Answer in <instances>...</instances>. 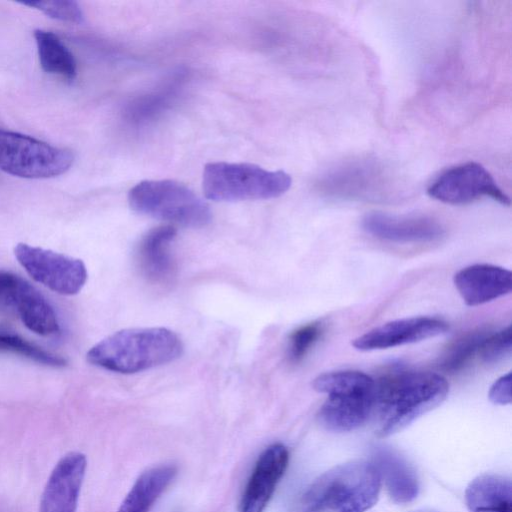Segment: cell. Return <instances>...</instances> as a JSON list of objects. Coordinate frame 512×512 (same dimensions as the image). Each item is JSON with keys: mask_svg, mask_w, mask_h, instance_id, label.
I'll use <instances>...</instances> for the list:
<instances>
[{"mask_svg": "<svg viewBox=\"0 0 512 512\" xmlns=\"http://www.w3.org/2000/svg\"><path fill=\"white\" fill-rule=\"evenodd\" d=\"M313 389L327 395L319 410L320 423L334 432L361 427L373 413L376 382L360 371L326 372L313 380Z\"/></svg>", "mask_w": 512, "mask_h": 512, "instance_id": "obj_4", "label": "cell"}, {"mask_svg": "<svg viewBox=\"0 0 512 512\" xmlns=\"http://www.w3.org/2000/svg\"><path fill=\"white\" fill-rule=\"evenodd\" d=\"M381 478L374 464L357 460L337 465L308 487L303 512H366L379 498Z\"/></svg>", "mask_w": 512, "mask_h": 512, "instance_id": "obj_3", "label": "cell"}, {"mask_svg": "<svg viewBox=\"0 0 512 512\" xmlns=\"http://www.w3.org/2000/svg\"><path fill=\"white\" fill-rule=\"evenodd\" d=\"M489 400L497 405H507L511 403V373L498 378L490 387L488 392Z\"/></svg>", "mask_w": 512, "mask_h": 512, "instance_id": "obj_27", "label": "cell"}, {"mask_svg": "<svg viewBox=\"0 0 512 512\" xmlns=\"http://www.w3.org/2000/svg\"><path fill=\"white\" fill-rule=\"evenodd\" d=\"M22 322L31 331L50 336L59 332V322L53 307L30 283L20 278L11 298Z\"/></svg>", "mask_w": 512, "mask_h": 512, "instance_id": "obj_17", "label": "cell"}, {"mask_svg": "<svg viewBox=\"0 0 512 512\" xmlns=\"http://www.w3.org/2000/svg\"><path fill=\"white\" fill-rule=\"evenodd\" d=\"M363 229L370 235L395 243H427L445 234L440 222L428 216H398L371 212L362 220Z\"/></svg>", "mask_w": 512, "mask_h": 512, "instance_id": "obj_13", "label": "cell"}, {"mask_svg": "<svg viewBox=\"0 0 512 512\" xmlns=\"http://www.w3.org/2000/svg\"><path fill=\"white\" fill-rule=\"evenodd\" d=\"M448 329V323L440 318H403L367 331L355 338L352 345L360 351L388 349L433 338L444 334Z\"/></svg>", "mask_w": 512, "mask_h": 512, "instance_id": "obj_11", "label": "cell"}, {"mask_svg": "<svg viewBox=\"0 0 512 512\" xmlns=\"http://www.w3.org/2000/svg\"><path fill=\"white\" fill-rule=\"evenodd\" d=\"M14 253L18 262L35 281L54 292L74 295L86 283L87 270L80 259L26 243H19Z\"/></svg>", "mask_w": 512, "mask_h": 512, "instance_id": "obj_8", "label": "cell"}, {"mask_svg": "<svg viewBox=\"0 0 512 512\" xmlns=\"http://www.w3.org/2000/svg\"><path fill=\"white\" fill-rule=\"evenodd\" d=\"M176 473V466L171 464L146 470L135 481L117 512H148Z\"/></svg>", "mask_w": 512, "mask_h": 512, "instance_id": "obj_20", "label": "cell"}, {"mask_svg": "<svg viewBox=\"0 0 512 512\" xmlns=\"http://www.w3.org/2000/svg\"><path fill=\"white\" fill-rule=\"evenodd\" d=\"M465 503L470 512H512L511 480L498 474H482L465 490Z\"/></svg>", "mask_w": 512, "mask_h": 512, "instance_id": "obj_19", "label": "cell"}, {"mask_svg": "<svg viewBox=\"0 0 512 512\" xmlns=\"http://www.w3.org/2000/svg\"><path fill=\"white\" fill-rule=\"evenodd\" d=\"M487 335V331L478 330L456 340L441 359L440 368L450 373L463 369L476 354H479L480 347Z\"/></svg>", "mask_w": 512, "mask_h": 512, "instance_id": "obj_23", "label": "cell"}, {"mask_svg": "<svg viewBox=\"0 0 512 512\" xmlns=\"http://www.w3.org/2000/svg\"><path fill=\"white\" fill-rule=\"evenodd\" d=\"M132 210L169 223L201 228L212 219L210 207L187 186L174 180H145L128 193Z\"/></svg>", "mask_w": 512, "mask_h": 512, "instance_id": "obj_6", "label": "cell"}, {"mask_svg": "<svg viewBox=\"0 0 512 512\" xmlns=\"http://www.w3.org/2000/svg\"><path fill=\"white\" fill-rule=\"evenodd\" d=\"M73 153L31 136L0 128V170L27 179L59 176L70 169Z\"/></svg>", "mask_w": 512, "mask_h": 512, "instance_id": "obj_7", "label": "cell"}, {"mask_svg": "<svg viewBox=\"0 0 512 512\" xmlns=\"http://www.w3.org/2000/svg\"><path fill=\"white\" fill-rule=\"evenodd\" d=\"M87 460L80 452L59 459L43 489L39 512H76Z\"/></svg>", "mask_w": 512, "mask_h": 512, "instance_id": "obj_12", "label": "cell"}, {"mask_svg": "<svg viewBox=\"0 0 512 512\" xmlns=\"http://www.w3.org/2000/svg\"><path fill=\"white\" fill-rule=\"evenodd\" d=\"M22 4L25 6L34 7L48 17L56 20L70 23H82L84 21L83 11L79 4L75 1H33L23 2Z\"/></svg>", "mask_w": 512, "mask_h": 512, "instance_id": "obj_24", "label": "cell"}, {"mask_svg": "<svg viewBox=\"0 0 512 512\" xmlns=\"http://www.w3.org/2000/svg\"><path fill=\"white\" fill-rule=\"evenodd\" d=\"M322 325L313 322L296 329L289 338L288 355L291 361L298 362L304 358L322 334Z\"/></svg>", "mask_w": 512, "mask_h": 512, "instance_id": "obj_25", "label": "cell"}, {"mask_svg": "<svg viewBox=\"0 0 512 512\" xmlns=\"http://www.w3.org/2000/svg\"><path fill=\"white\" fill-rule=\"evenodd\" d=\"M180 337L164 327L129 328L113 333L87 352L89 363L103 369L132 374L178 359Z\"/></svg>", "mask_w": 512, "mask_h": 512, "instance_id": "obj_2", "label": "cell"}, {"mask_svg": "<svg viewBox=\"0 0 512 512\" xmlns=\"http://www.w3.org/2000/svg\"><path fill=\"white\" fill-rule=\"evenodd\" d=\"M427 193L431 198L451 205L468 204L482 197L510 205L509 197L489 171L472 161L445 170L430 184Z\"/></svg>", "mask_w": 512, "mask_h": 512, "instance_id": "obj_9", "label": "cell"}, {"mask_svg": "<svg viewBox=\"0 0 512 512\" xmlns=\"http://www.w3.org/2000/svg\"><path fill=\"white\" fill-rule=\"evenodd\" d=\"M318 187L322 193L332 197L372 198L388 188V176L374 161L355 160L324 173Z\"/></svg>", "mask_w": 512, "mask_h": 512, "instance_id": "obj_10", "label": "cell"}, {"mask_svg": "<svg viewBox=\"0 0 512 512\" xmlns=\"http://www.w3.org/2000/svg\"><path fill=\"white\" fill-rule=\"evenodd\" d=\"M512 351L511 326L494 333L488 334L484 339L479 355L486 363H495L509 356Z\"/></svg>", "mask_w": 512, "mask_h": 512, "instance_id": "obj_26", "label": "cell"}, {"mask_svg": "<svg viewBox=\"0 0 512 512\" xmlns=\"http://www.w3.org/2000/svg\"><path fill=\"white\" fill-rule=\"evenodd\" d=\"M453 281L468 306L491 302L512 290L511 271L492 264L467 266L454 275Z\"/></svg>", "mask_w": 512, "mask_h": 512, "instance_id": "obj_15", "label": "cell"}, {"mask_svg": "<svg viewBox=\"0 0 512 512\" xmlns=\"http://www.w3.org/2000/svg\"><path fill=\"white\" fill-rule=\"evenodd\" d=\"M2 352L13 353L51 367H63L67 364L65 358L44 350L17 333L0 328V353Z\"/></svg>", "mask_w": 512, "mask_h": 512, "instance_id": "obj_22", "label": "cell"}, {"mask_svg": "<svg viewBox=\"0 0 512 512\" xmlns=\"http://www.w3.org/2000/svg\"><path fill=\"white\" fill-rule=\"evenodd\" d=\"M449 383L433 372L400 371L376 383L374 410L377 433L392 435L439 406L447 397Z\"/></svg>", "mask_w": 512, "mask_h": 512, "instance_id": "obj_1", "label": "cell"}, {"mask_svg": "<svg viewBox=\"0 0 512 512\" xmlns=\"http://www.w3.org/2000/svg\"><path fill=\"white\" fill-rule=\"evenodd\" d=\"M291 184V176L284 171L247 163L211 162L205 165L202 176L204 195L213 201L276 198Z\"/></svg>", "mask_w": 512, "mask_h": 512, "instance_id": "obj_5", "label": "cell"}, {"mask_svg": "<svg viewBox=\"0 0 512 512\" xmlns=\"http://www.w3.org/2000/svg\"><path fill=\"white\" fill-rule=\"evenodd\" d=\"M34 38L42 69L68 81L74 80L77 75V64L62 40L53 32L42 29L34 31Z\"/></svg>", "mask_w": 512, "mask_h": 512, "instance_id": "obj_21", "label": "cell"}, {"mask_svg": "<svg viewBox=\"0 0 512 512\" xmlns=\"http://www.w3.org/2000/svg\"><path fill=\"white\" fill-rule=\"evenodd\" d=\"M177 230L172 225H162L148 231L137 249V262L143 276L150 282L164 284L175 274V262L170 246Z\"/></svg>", "mask_w": 512, "mask_h": 512, "instance_id": "obj_16", "label": "cell"}, {"mask_svg": "<svg viewBox=\"0 0 512 512\" xmlns=\"http://www.w3.org/2000/svg\"><path fill=\"white\" fill-rule=\"evenodd\" d=\"M289 461L280 443L267 447L259 456L243 493L240 512H263L282 478Z\"/></svg>", "mask_w": 512, "mask_h": 512, "instance_id": "obj_14", "label": "cell"}, {"mask_svg": "<svg viewBox=\"0 0 512 512\" xmlns=\"http://www.w3.org/2000/svg\"><path fill=\"white\" fill-rule=\"evenodd\" d=\"M21 277L10 272L0 271V302L10 305L12 295Z\"/></svg>", "mask_w": 512, "mask_h": 512, "instance_id": "obj_28", "label": "cell"}, {"mask_svg": "<svg viewBox=\"0 0 512 512\" xmlns=\"http://www.w3.org/2000/svg\"><path fill=\"white\" fill-rule=\"evenodd\" d=\"M374 465L384 481L388 495L395 503L405 504L417 497V476L398 454L388 449H378L374 454Z\"/></svg>", "mask_w": 512, "mask_h": 512, "instance_id": "obj_18", "label": "cell"}, {"mask_svg": "<svg viewBox=\"0 0 512 512\" xmlns=\"http://www.w3.org/2000/svg\"><path fill=\"white\" fill-rule=\"evenodd\" d=\"M411 512H437V511L432 510V509H418V510L411 511Z\"/></svg>", "mask_w": 512, "mask_h": 512, "instance_id": "obj_29", "label": "cell"}]
</instances>
